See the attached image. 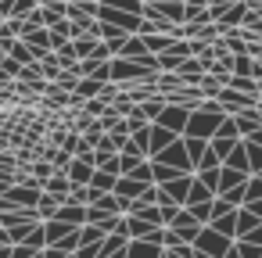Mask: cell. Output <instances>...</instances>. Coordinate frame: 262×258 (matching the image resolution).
Returning a JSON list of instances; mask_svg holds the SVG:
<instances>
[{
  "label": "cell",
  "instance_id": "29",
  "mask_svg": "<svg viewBox=\"0 0 262 258\" xmlns=\"http://www.w3.org/2000/svg\"><path fill=\"white\" fill-rule=\"evenodd\" d=\"M40 8V0H15V8H11V18H26Z\"/></svg>",
  "mask_w": 262,
  "mask_h": 258
},
{
  "label": "cell",
  "instance_id": "19",
  "mask_svg": "<svg viewBox=\"0 0 262 258\" xmlns=\"http://www.w3.org/2000/svg\"><path fill=\"white\" fill-rule=\"evenodd\" d=\"M115 172H108V169H94V179H90V190H97V194H112L115 190Z\"/></svg>",
  "mask_w": 262,
  "mask_h": 258
},
{
  "label": "cell",
  "instance_id": "21",
  "mask_svg": "<svg viewBox=\"0 0 262 258\" xmlns=\"http://www.w3.org/2000/svg\"><path fill=\"white\" fill-rule=\"evenodd\" d=\"M183 147H187V158H190V165L198 169L201 154L208 151V140H201V136H183Z\"/></svg>",
  "mask_w": 262,
  "mask_h": 258
},
{
  "label": "cell",
  "instance_id": "39",
  "mask_svg": "<svg viewBox=\"0 0 262 258\" xmlns=\"http://www.w3.org/2000/svg\"><path fill=\"white\" fill-rule=\"evenodd\" d=\"M255 176H262V172H255Z\"/></svg>",
  "mask_w": 262,
  "mask_h": 258
},
{
  "label": "cell",
  "instance_id": "27",
  "mask_svg": "<svg viewBox=\"0 0 262 258\" xmlns=\"http://www.w3.org/2000/svg\"><path fill=\"white\" fill-rule=\"evenodd\" d=\"M97 43H101L97 36H79V40H72V47H76V58H79V61H83V58H90V54L97 51Z\"/></svg>",
  "mask_w": 262,
  "mask_h": 258
},
{
  "label": "cell",
  "instance_id": "26",
  "mask_svg": "<svg viewBox=\"0 0 262 258\" xmlns=\"http://www.w3.org/2000/svg\"><path fill=\"white\" fill-rule=\"evenodd\" d=\"M215 194L205 186V183H198V176H194V186H190V194H187V204L183 208H190V204H205V201H212Z\"/></svg>",
  "mask_w": 262,
  "mask_h": 258
},
{
  "label": "cell",
  "instance_id": "1",
  "mask_svg": "<svg viewBox=\"0 0 262 258\" xmlns=\"http://www.w3.org/2000/svg\"><path fill=\"white\" fill-rule=\"evenodd\" d=\"M223 119H226V111H223V104H219V101H201V104L190 111L183 136H201V140H212V133L219 129V122H223Z\"/></svg>",
  "mask_w": 262,
  "mask_h": 258
},
{
  "label": "cell",
  "instance_id": "7",
  "mask_svg": "<svg viewBox=\"0 0 262 258\" xmlns=\"http://www.w3.org/2000/svg\"><path fill=\"white\" fill-rule=\"evenodd\" d=\"M97 22H108V26H119L122 33H137L140 29V15H129V11H119V8H97Z\"/></svg>",
  "mask_w": 262,
  "mask_h": 258
},
{
  "label": "cell",
  "instance_id": "18",
  "mask_svg": "<svg viewBox=\"0 0 262 258\" xmlns=\"http://www.w3.org/2000/svg\"><path fill=\"white\" fill-rule=\"evenodd\" d=\"M258 226H262V219H258V215H255L251 208H244V204H241V208H237V240H241L244 233L258 229Z\"/></svg>",
  "mask_w": 262,
  "mask_h": 258
},
{
  "label": "cell",
  "instance_id": "9",
  "mask_svg": "<svg viewBox=\"0 0 262 258\" xmlns=\"http://www.w3.org/2000/svg\"><path fill=\"white\" fill-rule=\"evenodd\" d=\"M169 229H172V233H176L183 244H194V237L201 233V222H198V219H194L187 208H180V212H176V219L169 222Z\"/></svg>",
  "mask_w": 262,
  "mask_h": 258
},
{
  "label": "cell",
  "instance_id": "20",
  "mask_svg": "<svg viewBox=\"0 0 262 258\" xmlns=\"http://www.w3.org/2000/svg\"><path fill=\"white\" fill-rule=\"evenodd\" d=\"M61 204H65L61 197H51V194H40V201H36V215H40V222H47V219H54Z\"/></svg>",
  "mask_w": 262,
  "mask_h": 258
},
{
  "label": "cell",
  "instance_id": "34",
  "mask_svg": "<svg viewBox=\"0 0 262 258\" xmlns=\"http://www.w3.org/2000/svg\"><path fill=\"white\" fill-rule=\"evenodd\" d=\"M244 140H248V144H255V147H262V126H258L251 136H244Z\"/></svg>",
  "mask_w": 262,
  "mask_h": 258
},
{
  "label": "cell",
  "instance_id": "6",
  "mask_svg": "<svg viewBox=\"0 0 262 258\" xmlns=\"http://www.w3.org/2000/svg\"><path fill=\"white\" fill-rule=\"evenodd\" d=\"M190 186H194V172H187V176H176V179H169V183H158V190H162V197L158 201H172V204H187V194H190Z\"/></svg>",
  "mask_w": 262,
  "mask_h": 258
},
{
  "label": "cell",
  "instance_id": "4",
  "mask_svg": "<svg viewBox=\"0 0 262 258\" xmlns=\"http://www.w3.org/2000/svg\"><path fill=\"white\" fill-rule=\"evenodd\" d=\"M212 101H219L226 115H241V111H251V104H255V97H251V93H241V90H230V86H219V90L212 93Z\"/></svg>",
  "mask_w": 262,
  "mask_h": 258
},
{
  "label": "cell",
  "instance_id": "2",
  "mask_svg": "<svg viewBox=\"0 0 262 258\" xmlns=\"http://www.w3.org/2000/svg\"><path fill=\"white\" fill-rule=\"evenodd\" d=\"M194 251H201V254H208V258H223L230 247H233V240L230 237H223L219 229H212V226H201V233L194 237V244H190Z\"/></svg>",
  "mask_w": 262,
  "mask_h": 258
},
{
  "label": "cell",
  "instance_id": "28",
  "mask_svg": "<svg viewBox=\"0 0 262 258\" xmlns=\"http://www.w3.org/2000/svg\"><path fill=\"white\" fill-rule=\"evenodd\" d=\"M237 144H241V140H226V136H212V140H208V151H212V154H219V158L226 161V154H230V151H233Z\"/></svg>",
  "mask_w": 262,
  "mask_h": 258
},
{
  "label": "cell",
  "instance_id": "16",
  "mask_svg": "<svg viewBox=\"0 0 262 258\" xmlns=\"http://www.w3.org/2000/svg\"><path fill=\"white\" fill-rule=\"evenodd\" d=\"M223 165H230V169H237V172H244V176H251V165H248V147H244V140L226 154V161Z\"/></svg>",
  "mask_w": 262,
  "mask_h": 258
},
{
  "label": "cell",
  "instance_id": "8",
  "mask_svg": "<svg viewBox=\"0 0 262 258\" xmlns=\"http://www.w3.org/2000/svg\"><path fill=\"white\" fill-rule=\"evenodd\" d=\"M187 119H190V108H183V104H165V108H162V115H158L155 122L183 136V129H187Z\"/></svg>",
  "mask_w": 262,
  "mask_h": 258
},
{
  "label": "cell",
  "instance_id": "33",
  "mask_svg": "<svg viewBox=\"0 0 262 258\" xmlns=\"http://www.w3.org/2000/svg\"><path fill=\"white\" fill-rule=\"evenodd\" d=\"M241 240H248V244H258V247H262V226H258V229H251V233H244Z\"/></svg>",
  "mask_w": 262,
  "mask_h": 258
},
{
  "label": "cell",
  "instance_id": "14",
  "mask_svg": "<svg viewBox=\"0 0 262 258\" xmlns=\"http://www.w3.org/2000/svg\"><path fill=\"white\" fill-rule=\"evenodd\" d=\"M212 229H219L223 237H230V240H237V208H230V212H223V215H215L212 222H208Z\"/></svg>",
  "mask_w": 262,
  "mask_h": 258
},
{
  "label": "cell",
  "instance_id": "37",
  "mask_svg": "<svg viewBox=\"0 0 262 258\" xmlns=\"http://www.w3.org/2000/svg\"><path fill=\"white\" fill-rule=\"evenodd\" d=\"M0 258H11V247H0Z\"/></svg>",
  "mask_w": 262,
  "mask_h": 258
},
{
  "label": "cell",
  "instance_id": "22",
  "mask_svg": "<svg viewBox=\"0 0 262 258\" xmlns=\"http://www.w3.org/2000/svg\"><path fill=\"white\" fill-rule=\"evenodd\" d=\"M36 65H40V76H43L47 83H54V79L61 76V65H58V58H54V51H51V54H43V58H40Z\"/></svg>",
  "mask_w": 262,
  "mask_h": 258
},
{
  "label": "cell",
  "instance_id": "17",
  "mask_svg": "<svg viewBox=\"0 0 262 258\" xmlns=\"http://www.w3.org/2000/svg\"><path fill=\"white\" fill-rule=\"evenodd\" d=\"M69 190H72V183H69V176H65V172H54V176L43 183V194H51V197H61V201L69 197Z\"/></svg>",
  "mask_w": 262,
  "mask_h": 258
},
{
  "label": "cell",
  "instance_id": "3",
  "mask_svg": "<svg viewBox=\"0 0 262 258\" xmlns=\"http://www.w3.org/2000/svg\"><path fill=\"white\" fill-rule=\"evenodd\" d=\"M158 72H147L140 61H129V58H112V83H144Z\"/></svg>",
  "mask_w": 262,
  "mask_h": 258
},
{
  "label": "cell",
  "instance_id": "5",
  "mask_svg": "<svg viewBox=\"0 0 262 258\" xmlns=\"http://www.w3.org/2000/svg\"><path fill=\"white\" fill-rule=\"evenodd\" d=\"M151 161H162V165H169V169H176V172H194V165H190V158H187V147H183V136H180L176 144H169L165 151H158Z\"/></svg>",
  "mask_w": 262,
  "mask_h": 258
},
{
  "label": "cell",
  "instance_id": "25",
  "mask_svg": "<svg viewBox=\"0 0 262 258\" xmlns=\"http://www.w3.org/2000/svg\"><path fill=\"white\" fill-rule=\"evenodd\" d=\"M244 179H248L244 172H237V169L223 165V169H219V194H223V190H230V186H237V183H244Z\"/></svg>",
  "mask_w": 262,
  "mask_h": 258
},
{
  "label": "cell",
  "instance_id": "38",
  "mask_svg": "<svg viewBox=\"0 0 262 258\" xmlns=\"http://www.w3.org/2000/svg\"><path fill=\"white\" fill-rule=\"evenodd\" d=\"M65 4H83V0H65Z\"/></svg>",
  "mask_w": 262,
  "mask_h": 258
},
{
  "label": "cell",
  "instance_id": "36",
  "mask_svg": "<svg viewBox=\"0 0 262 258\" xmlns=\"http://www.w3.org/2000/svg\"><path fill=\"white\" fill-rule=\"evenodd\" d=\"M244 208H251V212H255V215H258V219H262V201H248V204H244Z\"/></svg>",
  "mask_w": 262,
  "mask_h": 258
},
{
  "label": "cell",
  "instance_id": "32",
  "mask_svg": "<svg viewBox=\"0 0 262 258\" xmlns=\"http://www.w3.org/2000/svg\"><path fill=\"white\" fill-rule=\"evenodd\" d=\"M248 201H262V176H248V197H244V204Z\"/></svg>",
  "mask_w": 262,
  "mask_h": 258
},
{
  "label": "cell",
  "instance_id": "11",
  "mask_svg": "<svg viewBox=\"0 0 262 258\" xmlns=\"http://www.w3.org/2000/svg\"><path fill=\"white\" fill-rule=\"evenodd\" d=\"M180 140V133H172V129H165V126H158V122H151V144H147V158H155L158 151H165L169 144H176Z\"/></svg>",
  "mask_w": 262,
  "mask_h": 258
},
{
  "label": "cell",
  "instance_id": "13",
  "mask_svg": "<svg viewBox=\"0 0 262 258\" xmlns=\"http://www.w3.org/2000/svg\"><path fill=\"white\" fill-rule=\"evenodd\" d=\"M54 219H61V222H69V226H86V204H61L58 208V215Z\"/></svg>",
  "mask_w": 262,
  "mask_h": 258
},
{
  "label": "cell",
  "instance_id": "24",
  "mask_svg": "<svg viewBox=\"0 0 262 258\" xmlns=\"http://www.w3.org/2000/svg\"><path fill=\"white\" fill-rule=\"evenodd\" d=\"M8 58H15L18 65H36V54H33V51H29V43H22V40H15V43H11Z\"/></svg>",
  "mask_w": 262,
  "mask_h": 258
},
{
  "label": "cell",
  "instance_id": "31",
  "mask_svg": "<svg viewBox=\"0 0 262 258\" xmlns=\"http://www.w3.org/2000/svg\"><path fill=\"white\" fill-rule=\"evenodd\" d=\"M233 247H237V254H241V258H262V247H258V244H248V240H233Z\"/></svg>",
  "mask_w": 262,
  "mask_h": 258
},
{
  "label": "cell",
  "instance_id": "23",
  "mask_svg": "<svg viewBox=\"0 0 262 258\" xmlns=\"http://www.w3.org/2000/svg\"><path fill=\"white\" fill-rule=\"evenodd\" d=\"M144 43H147V54H165L172 36L169 33H151V36H144Z\"/></svg>",
  "mask_w": 262,
  "mask_h": 258
},
{
  "label": "cell",
  "instance_id": "35",
  "mask_svg": "<svg viewBox=\"0 0 262 258\" xmlns=\"http://www.w3.org/2000/svg\"><path fill=\"white\" fill-rule=\"evenodd\" d=\"M183 8H208V0H183Z\"/></svg>",
  "mask_w": 262,
  "mask_h": 258
},
{
  "label": "cell",
  "instance_id": "10",
  "mask_svg": "<svg viewBox=\"0 0 262 258\" xmlns=\"http://www.w3.org/2000/svg\"><path fill=\"white\" fill-rule=\"evenodd\" d=\"M65 176H69L72 186H90V179H94V154L90 158H72Z\"/></svg>",
  "mask_w": 262,
  "mask_h": 258
},
{
  "label": "cell",
  "instance_id": "30",
  "mask_svg": "<svg viewBox=\"0 0 262 258\" xmlns=\"http://www.w3.org/2000/svg\"><path fill=\"white\" fill-rule=\"evenodd\" d=\"M244 147H248V165H251V176H255V172H262V147H255V144H248V140H244Z\"/></svg>",
  "mask_w": 262,
  "mask_h": 258
},
{
  "label": "cell",
  "instance_id": "12",
  "mask_svg": "<svg viewBox=\"0 0 262 258\" xmlns=\"http://www.w3.org/2000/svg\"><path fill=\"white\" fill-rule=\"evenodd\" d=\"M162 244L158 240H129L126 244V258H162Z\"/></svg>",
  "mask_w": 262,
  "mask_h": 258
},
{
  "label": "cell",
  "instance_id": "15",
  "mask_svg": "<svg viewBox=\"0 0 262 258\" xmlns=\"http://www.w3.org/2000/svg\"><path fill=\"white\" fill-rule=\"evenodd\" d=\"M233 122H237V133H241V140H244V136H251V133L262 126V111H255V108H251V111H241V115H233Z\"/></svg>",
  "mask_w": 262,
  "mask_h": 258
}]
</instances>
